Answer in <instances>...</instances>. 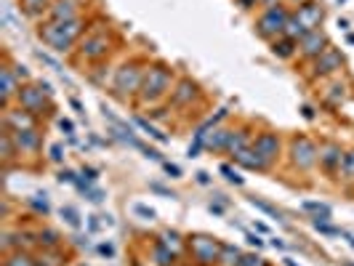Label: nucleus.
<instances>
[{
  "label": "nucleus",
  "mask_w": 354,
  "mask_h": 266,
  "mask_svg": "<svg viewBox=\"0 0 354 266\" xmlns=\"http://www.w3.org/2000/svg\"><path fill=\"white\" fill-rule=\"evenodd\" d=\"M152 256H155V264L158 266H176V250H171L162 240L152 248Z\"/></svg>",
  "instance_id": "23"
},
{
  "label": "nucleus",
  "mask_w": 354,
  "mask_h": 266,
  "mask_svg": "<svg viewBox=\"0 0 354 266\" xmlns=\"http://www.w3.org/2000/svg\"><path fill=\"white\" fill-rule=\"evenodd\" d=\"M144 72H147V64L139 61V59L125 61L123 67L115 72V83H112L115 96H118V99H128V96L139 93L144 83Z\"/></svg>",
  "instance_id": "4"
},
{
  "label": "nucleus",
  "mask_w": 354,
  "mask_h": 266,
  "mask_svg": "<svg viewBox=\"0 0 354 266\" xmlns=\"http://www.w3.org/2000/svg\"><path fill=\"white\" fill-rule=\"evenodd\" d=\"M221 245L216 237L211 234H192L187 240V248H189V256L197 266H216L218 264V253H221Z\"/></svg>",
  "instance_id": "7"
},
{
  "label": "nucleus",
  "mask_w": 354,
  "mask_h": 266,
  "mask_svg": "<svg viewBox=\"0 0 354 266\" xmlns=\"http://www.w3.org/2000/svg\"><path fill=\"white\" fill-rule=\"evenodd\" d=\"M0 106H3V112L6 109H11V102L19 96V91H21V83L17 80V75L14 70L8 67V64H3V70H0Z\"/></svg>",
  "instance_id": "12"
},
{
  "label": "nucleus",
  "mask_w": 354,
  "mask_h": 266,
  "mask_svg": "<svg viewBox=\"0 0 354 266\" xmlns=\"http://www.w3.org/2000/svg\"><path fill=\"white\" fill-rule=\"evenodd\" d=\"M162 168H165V173H168L171 178H181V168L174 165V162H162Z\"/></svg>",
  "instance_id": "39"
},
{
  "label": "nucleus",
  "mask_w": 354,
  "mask_h": 266,
  "mask_svg": "<svg viewBox=\"0 0 354 266\" xmlns=\"http://www.w3.org/2000/svg\"><path fill=\"white\" fill-rule=\"evenodd\" d=\"M248 243L250 245H256V248H261V245H264V240H261L259 234H248Z\"/></svg>",
  "instance_id": "47"
},
{
  "label": "nucleus",
  "mask_w": 354,
  "mask_h": 266,
  "mask_svg": "<svg viewBox=\"0 0 354 266\" xmlns=\"http://www.w3.org/2000/svg\"><path fill=\"white\" fill-rule=\"evenodd\" d=\"M133 211L139 213V216H144V218H155V211L147 208V205H133Z\"/></svg>",
  "instance_id": "42"
},
{
  "label": "nucleus",
  "mask_w": 354,
  "mask_h": 266,
  "mask_svg": "<svg viewBox=\"0 0 354 266\" xmlns=\"http://www.w3.org/2000/svg\"><path fill=\"white\" fill-rule=\"evenodd\" d=\"M346 40H349V43L354 46V35H346Z\"/></svg>",
  "instance_id": "55"
},
{
  "label": "nucleus",
  "mask_w": 354,
  "mask_h": 266,
  "mask_svg": "<svg viewBox=\"0 0 354 266\" xmlns=\"http://www.w3.org/2000/svg\"><path fill=\"white\" fill-rule=\"evenodd\" d=\"M35 261H37V266H64L67 264L62 248H43V253L37 256Z\"/></svg>",
  "instance_id": "24"
},
{
  "label": "nucleus",
  "mask_w": 354,
  "mask_h": 266,
  "mask_svg": "<svg viewBox=\"0 0 354 266\" xmlns=\"http://www.w3.org/2000/svg\"><path fill=\"white\" fill-rule=\"evenodd\" d=\"M344 155H346V152H341L338 144H325V146H319V168H322L325 173H330V176H341Z\"/></svg>",
  "instance_id": "13"
},
{
  "label": "nucleus",
  "mask_w": 354,
  "mask_h": 266,
  "mask_svg": "<svg viewBox=\"0 0 354 266\" xmlns=\"http://www.w3.org/2000/svg\"><path fill=\"white\" fill-rule=\"evenodd\" d=\"M59 128H62L67 136H75V123H72V120H67V117H62V120H59Z\"/></svg>",
  "instance_id": "41"
},
{
  "label": "nucleus",
  "mask_w": 354,
  "mask_h": 266,
  "mask_svg": "<svg viewBox=\"0 0 354 266\" xmlns=\"http://www.w3.org/2000/svg\"><path fill=\"white\" fill-rule=\"evenodd\" d=\"M299 51V40H293V37H277V40H272V53L277 56V59H290L293 53Z\"/></svg>",
  "instance_id": "20"
},
{
  "label": "nucleus",
  "mask_w": 354,
  "mask_h": 266,
  "mask_svg": "<svg viewBox=\"0 0 354 266\" xmlns=\"http://www.w3.org/2000/svg\"><path fill=\"white\" fill-rule=\"evenodd\" d=\"M288 19H290V11L283 8V6H272V8H264L261 17L256 19V32L264 40H277V37L285 35V27H288Z\"/></svg>",
  "instance_id": "6"
},
{
  "label": "nucleus",
  "mask_w": 354,
  "mask_h": 266,
  "mask_svg": "<svg viewBox=\"0 0 354 266\" xmlns=\"http://www.w3.org/2000/svg\"><path fill=\"white\" fill-rule=\"evenodd\" d=\"M280 136L274 133V131H264V133H259L256 139H253V149H256V155L261 160V165H264V171H269L277 158H280Z\"/></svg>",
  "instance_id": "9"
},
{
  "label": "nucleus",
  "mask_w": 354,
  "mask_h": 266,
  "mask_svg": "<svg viewBox=\"0 0 354 266\" xmlns=\"http://www.w3.org/2000/svg\"><path fill=\"white\" fill-rule=\"evenodd\" d=\"M83 178L86 181H96V168H83Z\"/></svg>",
  "instance_id": "46"
},
{
  "label": "nucleus",
  "mask_w": 354,
  "mask_h": 266,
  "mask_svg": "<svg viewBox=\"0 0 354 266\" xmlns=\"http://www.w3.org/2000/svg\"><path fill=\"white\" fill-rule=\"evenodd\" d=\"M301 3H304V0H301Z\"/></svg>",
  "instance_id": "57"
},
{
  "label": "nucleus",
  "mask_w": 354,
  "mask_h": 266,
  "mask_svg": "<svg viewBox=\"0 0 354 266\" xmlns=\"http://www.w3.org/2000/svg\"><path fill=\"white\" fill-rule=\"evenodd\" d=\"M341 176L346 181H354V152L344 155V165H341Z\"/></svg>",
  "instance_id": "34"
},
{
  "label": "nucleus",
  "mask_w": 354,
  "mask_h": 266,
  "mask_svg": "<svg viewBox=\"0 0 354 266\" xmlns=\"http://www.w3.org/2000/svg\"><path fill=\"white\" fill-rule=\"evenodd\" d=\"M234 162H237V165H243L245 171H264V165H261V160H259V155H256L253 144L245 146L243 152H237V155H234Z\"/></svg>",
  "instance_id": "21"
},
{
  "label": "nucleus",
  "mask_w": 354,
  "mask_h": 266,
  "mask_svg": "<svg viewBox=\"0 0 354 266\" xmlns=\"http://www.w3.org/2000/svg\"><path fill=\"white\" fill-rule=\"evenodd\" d=\"M301 208L306 213H312V216H315V221H330V216H333L330 205H325V202H315V200H306Z\"/></svg>",
  "instance_id": "25"
},
{
  "label": "nucleus",
  "mask_w": 354,
  "mask_h": 266,
  "mask_svg": "<svg viewBox=\"0 0 354 266\" xmlns=\"http://www.w3.org/2000/svg\"><path fill=\"white\" fill-rule=\"evenodd\" d=\"M80 3L83 0H53L48 19H77L80 17Z\"/></svg>",
  "instance_id": "17"
},
{
  "label": "nucleus",
  "mask_w": 354,
  "mask_h": 266,
  "mask_svg": "<svg viewBox=\"0 0 354 266\" xmlns=\"http://www.w3.org/2000/svg\"><path fill=\"white\" fill-rule=\"evenodd\" d=\"M237 266H266V261L261 256H256V253H243V258H240Z\"/></svg>",
  "instance_id": "35"
},
{
  "label": "nucleus",
  "mask_w": 354,
  "mask_h": 266,
  "mask_svg": "<svg viewBox=\"0 0 354 266\" xmlns=\"http://www.w3.org/2000/svg\"><path fill=\"white\" fill-rule=\"evenodd\" d=\"M221 173H224V178H227V181H232V184H237V187L243 184V176H240V173H237V171H234L232 165H221Z\"/></svg>",
  "instance_id": "37"
},
{
  "label": "nucleus",
  "mask_w": 354,
  "mask_h": 266,
  "mask_svg": "<svg viewBox=\"0 0 354 266\" xmlns=\"http://www.w3.org/2000/svg\"><path fill=\"white\" fill-rule=\"evenodd\" d=\"M19 155V146L14 142V136H11V131H6L3 128V133H0V158H3V165L8 168Z\"/></svg>",
  "instance_id": "19"
},
{
  "label": "nucleus",
  "mask_w": 354,
  "mask_h": 266,
  "mask_svg": "<svg viewBox=\"0 0 354 266\" xmlns=\"http://www.w3.org/2000/svg\"><path fill=\"white\" fill-rule=\"evenodd\" d=\"M283 264H285V266H299V264H296V261H293V258H285Z\"/></svg>",
  "instance_id": "54"
},
{
  "label": "nucleus",
  "mask_w": 354,
  "mask_h": 266,
  "mask_svg": "<svg viewBox=\"0 0 354 266\" xmlns=\"http://www.w3.org/2000/svg\"><path fill=\"white\" fill-rule=\"evenodd\" d=\"M230 133H232V131H221V128H216V131H213V136L205 142V146H208V149H213V152H227Z\"/></svg>",
  "instance_id": "30"
},
{
  "label": "nucleus",
  "mask_w": 354,
  "mask_h": 266,
  "mask_svg": "<svg viewBox=\"0 0 354 266\" xmlns=\"http://www.w3.org/2000/svg\"><path fill=\"white\" fill-rule=\"evenodd\" d=\"M51 86L48 83H27V86H21L19 91L17 102L19 106L24 109V112H30V115H48L53 106H51Z\"/></svg>",
  "instance_id": "5"
},
{
  "label": "nucleus",
  "mask_w": 354,
  "mask_h": 266,
  "mask_svg": "<svg viewBox=\"0 0 354 266\" xmlns=\"http://www.w3.org/2000/svg\"><path fill=\"white\" fill-rule=\"evenodd\" d=\"M301 112H304V117H306V120H312V117H315V112H312V106H304Z\"/></svg>",
  "instance_id": "49"
},
{
  "label": "nucleus",
  "mask_w": 354,
  "mask_h": 266,
  "mask_svg": "<svg viewBox=\"0 0 354 266\" xmlns=\"http://www.w3.org/2000/svg\"><path fill=\"white\" fill-rule=\"evenodd\" d=\"M240 258H243V253L240 248H234V245H221V253H218V264L216 266H237L240 264Z\"/></svg>",
  "instance_id": "27"
},
{
  "label": "nucleus",
  "mask_w": 354,
  "mask_h": 266,
  "mask_svg": "<svg viewBox=\"0 0 354 266\" xmlns=\"http://www.w3.org/2000/svg\"><path fill=\"white\" fill-rule=\"evenodd\" d=\"M197 96V86L192 80H178V86L171 91V104L174 106H189Z\"/></svg>",
  "instance_id": "18"
},
{
  "label": "nucleus",
  "mask_w": 354,
  "mask_h": 266,
  "mask_svg": "<svg viewBox=\"0 0 354 266\" xmlns=\"http://www.w3.org/2000/svg\"><path fill=\"white\" fill-rule=\"evenodd\" d=\"M109 51H112V37L106 32H93L80 43V59L86 61H102Z\"/></svg>",
  "instance_id": "10"
},
{
  "label": "nucleus",
  "mask_w": 354,
  "mask_h": 266,
  "mask_svg": "<svg viewBox=\"0 0 354 266\" xmlns=\"http://www.w3.org/2000/svg\"><path fill=\"white\" fill-rule=\"evenodd\" d=\"M136 125L142 128L144 133H149L152 139H158L160 144H165V142H168V136H165V133H160L158 128H155V125H149V123H147V120H144V117H136Z\"/></svg>",
  "instance_id": "32"
},
{
  "label": "nucleus",
  "mask_w": 354,
  "mask_h": 266,
  "mask_svg": "<svg viewBox=\"0 0 354 266\" xmlns=\"http://www.w3.org/2000/svg\"><path fill=\"white\" fill-rule=\"evenodd\" d=\"M322 19H325L322 6L315 3V0H304V3H299V8L290 14V19H288L285 35L293 37V40H301L304 35H309V32L319 30Z\"/></svg>",
  "instance_id": "2"
},
{
  "label": "nucleus",
  "mask_w": 354,
  "mask_h": 266,
  "mask_svg": "<svg viewBox=\"0 0 354 266\" xmlns=\"http://www.w3.org/2000/svg\"><path fill=\"white\" fill-rule=\"evenodd\" d=\"M51 160L53 162H62L64 160V146L62 144H53L51 146Z\"/></svg>",
  "instance_id": "40"
},
{
  "label": "nucleus",
  "mask_w": 354,
  "mask_h": 266,
  "mask_svg": "<svg viewBox=\"0 0 354 266\" xmlns=\"http://www.w3.org/2000/svg\"><path fill=\"white\" fill-rule=\"evenodd\" d=\"M51 3L53 0H19L21 11H24L27 17H37V14H43V11H51Z\"/></svg>",
  "instance_id": "28"
},
{
  "label": "nucleus",
  "mask_w": 354,
  "mask_h": 266,
  "mask_svg": "<svg viewBox=\"0 0 354 266\" xmlns=\"http://www.w3.org/2000/svg\"><path fill=\"white\" fill-rule=\"evenodd\" d=\"M3 266H37V261L27 250H11V253H6Z\"/></svg>",
  "instance_id": "26"
},
{
  "label": "nucleus",
  "mask_w": 354,
  "mask_h": 266,
  "mask_svg": "<svg viewBox=\"0 0 354 266\" xmlns=\"http://www.w3.org/2000/svg\"><path fill=\"white\" fill-rule=\"evenodd\" d=\"M256 231H261V234H266V231H269V227H266V224H261V221H259V224H256Z\"/></svg>",
  "instance_id": "52"
},
{
  "label": "nucleus",
  "mask_w": 354,
  "mask_h": 266,
  "mask_svg": "<svg viewBox=\"0 0 354 266\" xmlns=\"http://www.w3.org/2000/svg\"><path fill=\"white\" fill-rule=\"evenodd\" d=\"M62 218H64V221L70 224L72 229H80V224H83V221H80V213L75 211L72 205H67V208H62Z\"/></svg>",
  "instance_id": "33"
},
{
  "label": "nucleus",
  "mask_w": 354,
  "mask_h": 266,
  "mask_svg": "<svg viewBox=\"0 0 354 266\" xmlns=\"http://www.w3.org/2000/svg\"><path fill=\"white\" fill-rule=\"evenodd\" d=\"M8 131V128H6ZM11 136H14V142L19 146V155L24 152V155H35L40 152V146H43V136L37 133V128H27V131H11Z\"/></svg>",
  "instance_id": "15"
},
{
  "label": "nucleus",
  "mask_w": 354,
  "mask_h": 266,
  "mask_svg": "<svg viewBox=\"0 0 354 266\" xmlns=\"http://www.w3.org/2000/svg\"><path fill=\"white\" fill-rule=\"evenodd\" d=\"M171 88H174V70L168 64H152L144 72L139 99H142V104H155L162 96H168Z\"/></svg>",
  "instance_id": "3"
},
{
  "label": "nucleus",
  "mask_w": 354,
  "mask_h": 266,
  "mask_svg": "<svg viewBox=\"0 0 354 266\" xmlns=\"http://www.w3.org/2000/svg\"><path fill=\"white\" fill-rule=\"evenodd\" d=\"M248 202L253 205V208H259V211H264L266 216H272V218H277V221H283V213L277 211L274 205H269V202H264V200H259V197H248Z\"/></svg>",
  "instance_id": "31"
},
{
  "label": "nucleus",
  "mask_w": 354,
  "mask_h": 266,
  "mask_svg": "<svg viewBox=\"0 0 354 266\" xmlns=\"http://www.w3.org/2000/svg\"><path fill=\"white\" fill-rule=\"evenodd\" d=\"M59 181H62V184H64V181H67V184H77V176H75L72 171H62V173H59Z\"/></svg>",
  "instance_id": "43"
},
{
  "label": "nucleus",
  "mask_w": 354,
  "mask_h": 266,
  "mask_svg": "<svg viewBox=\"0 0 354 266\" xmlns=\"http://www.w3.org/2000/svg\"><path fill=\"white\" fill-rule=\"evenodd\" d=\"M178 240H181V237H178L176 231H162V243L171 250H178Z\"/></svg>",
  "instance_id": "38"
},
{
  "label": "nucleus",
  "mask_w": 354,
  "mask_h": 266,
  "mask_svg": "<svg viewBox=\"0 0 354 266\" xmlns=\"http://www.w3.org/2000/svg\"><path fill=\"white\" fill-rule=\"evenodd\" d=\"M35 237L40 248H62V234L56 229H40Z\"/></svg>",
  "instance_id": "29"
},
{
  "label": "nucleus",
  "mask_w": 354,
  "mask_h": 266,
  "mask_svg": "<svg viewBox=\"0 0 354 266\" xmlns=\"http://www.w3.org/2000/svg\"><path fill=\"white\" fill-rule=\"evenodd\" d=\"M338 3H344V0H338Z\"/></svg>",
  "instance_id": "56"
},
{
  "label": "nucleus",
  "mask_w": 354,
  "mask_h": 266,
  "mask_svg": "<svg viewBox=\"0 0 354 266\" xmlns=\"http://www.w3.org/2000/svg\"><path fill=\"white\" fill-rule=\"evenodd\" d=\"M250 133L248 131H232L230 133V142H227V155H237V152H243L245 146H250Z\"/></svg>",
  "instance_id": "22"
},
{
  "label": "nucleus",
  "mask_w": 354,
  "mask_h": 266,
  "mask_svg": "<svg viewBox=\"0 0 354 266\" xmlns=\"http://www.w3.org/2000/svg\"><path fill=\"white\" fill-rule=\"evenodd\" d=\"M197 181H200V184H208V173L200 171V173H197Z\"/></svg>",
  "instance_id": "51"
},
{
  "label": "nucleus",
  "mask_w": 354,
  "mask_h": 266,
  "mask_svg": "<svg viewBox=\"0 0 354 266\" xmlns=\"http://www.w3.org/2000/svg\"><path fill=\"white\" fill-rule=\"evenodd\" d=\"M83 30H86V21L77 17V19H48V21H43L40 24V30H37V35L40 40L53 48V51L59 53H67L80 40L83 35Z\"/></svg>",
  "instance_id": "1"
},
{
  "label": "nucleus",
  "mask_w": 354,
  "mask_h": 266,
  "mask_svg": "<svg viewBox=\"0 0 354 266\" xmlns=\"http://www.w3.org/2000/svg\"><path fill=\"white\" fill-rule=\"evenodd\" d=\"M149 189H155V192H160V195H165V197H176L171 189H165L162 184H149Z\"/></svg>",
  "instance_id": "45"
},
{
  "label": "nucleus",
  "mask_w": 354,
  "mask_h": 266,
  "mask_svg": "<svg viewBox=\"0 0 354 266\" xmlns=\"http://www.w3.org/2000/svg\"><path fill=\"white\" fill-rule=\"evenodd\" d=\"M99 253H102L104 258H112V256H115V248H112L109 243H102V245H99Z\"/></svg>",
  "instance_id": "44"
},
{
  "label": "nucleus",
  "mask_w": 354,
  "mask_h": 266,
  "mask_svg": "<svg viewBox=\"0 0 354 266\" xmlns=\"http://www.w3.org/2000/svg\"><path fill=\"white\" fill-rule=\"evenodd\" d=\"M70 104L75 106V109H77V112H83V104H80V102H77V99H70Z\"/></svg>",
  "instance_id": "53"
},
{
  "label": "nucleus",
  "mask_w": 354,
  "mask_h": 266,
  "mask_svg": "<svg viewBox=\"0 0 354 266\" xmlns=\"http://www.w3.org/2000/svg\"><path fill=\"white\" fill-rule=\"evenodd\" d=\"M344 67V56L333 48V46H328L325 51L319 53L317 59L312 61V72H309V77L312 80H317V77H328V75H333Z\"/></svg>",
  "instance_id": "11"
},
{
  "label": "nucleus",
  "mask_w": 354,
  "mask_h": 266,
  "mask_svg": "<svg viewBox=\"0 0 354 266\" xmlns=\"http://www.w3.org/2000/svg\"><path fill=\"white\" fill-rule=\"evenodd\" d=\"M259 6H264V8H272V6H277V0H259Z\"/></svg>",
  "instance_id": "50"
},
{
  "label": "nucleus",
  "mask_w": 354,
  "mask_h": 266,
  "mask_svg": "<svg viewBox=\"0 0 354 266\" xmlns=\"http://www.w3.org/2000/svg\"><path fill=\"white\" fill-rule=\"evenodd\" d=\"M288 155H290L293 168H299V171H312V168L319 162L317 144L312 142L309 136H293V139H290V149H288Z\"/></svg>",
  "instance_id": "8"
},
{
  "label": "nucleus",
  "mask_w": 354,
  "mask_h": 266,
  "mask_svg": "<svg viewBox=\"0 0 354 266\" xmlns=\"http://www.w3.org/2000/svg\"><path fill=\"white\" fill-rule=\"evenodd\" d=\"M330 43H328V35L322 32V30H315V32H309V35H304L299 40V53H301L304 59H317L319 53L325 51Z\"/></svg>",
  "instance_id": "14"
},
{
  "label": "nucleus",
  "mask_w": 354,
  "mask_h": 266,
  "mask_svg": "<svg viewBox=\"0 0 354 266\" xmlns=\"http://www.w3.org/2000/svg\"><path fill=\"white\" fill-rule=\"evenodd\" d=\"M240 6L243 8H253V6H259V0H240Z\"/></svg>",
  "instance_id": "48"
},
{
  "label": "nucleus",
  "mask_w": 354,
  "mask_h": 266,
  "mask_svg": "<svg viewBox=\"0 0 354 266\" xmlns=\"http://www.w3.org/2000/svg\"><path fill=\"white\" fill-rule=\"evenodd\" d=\"M35 115L24 112L21 106L19 109H6V115H3V128H8V131H27V128H35Z\"/></svg>",
  "instance_id": "16"
},
{
  "label": "nucleus",
  "mask_w": 354,
  "mask_h": 266,
  "mask_svg": "<svg viewBox=\"0 0 354 266\" xmlns=\"http://www.w3.org/2000/svg\"><path fill=\"white\" fill-rule=\"evenodd\" d=\"M30 205H32V208H35L37 213H43V216H46V213L51 211V205H48V200H46V195H35L32 200H30Z\"/></svg>",
  "instance_id": "36"
}]
</instances>
